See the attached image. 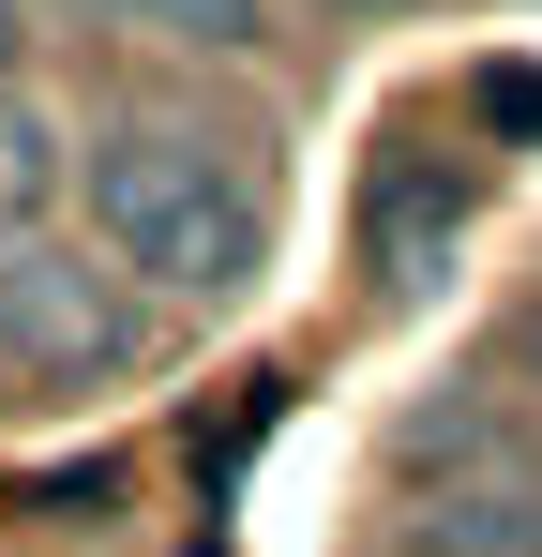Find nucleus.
<instances>
[{"instance_id":"nucleus-1","label":"nucleus","mask_w":542,"mask_h":557,"mask_svg":"<svg viewBox=\"0 0 542 557\" xmlns=\"http://www.w3.org/2000/svg\"><path fill=\"white\" fill-rule=\"evenodd\" d=\"M90 226H106V257L136 286H167V301H226V286L257 272V182L196 136V121H121V136H90Z\"/></svg>"},{"instance_id":"nucleus-2","label":"nucleus","mask_w":542,"mask_h":557,"mask_svg":"<svg viewBox=\"0 0 542 557\" xmlns=\"http://www.w3.org/2000/svg\"><path fill=\"white\" fill-rule=\"evenodd\" d=\"M0 347H46V362H106L121 347V317L90 301L61 257H0Z\"/></svg>"},{"instance_id":"nucleus-3","label":"nucleus","mask_w":542,"mask_h":557,"mask_svg":"<svg viewBox=\"0 0 542 557\" xmlns=\"http://www.w3.org/2000/svg\"><path fill=\"white\" fill-rule=\"evenodd\" d=\"M407 557H542V482H482V497H438Z\"/></svg>"},{"instance_id":"nucleus-4","label":"nucleus","mask_w":542,"mask_h":557,"mask_svg":"<svg viewBox=\"0 0 542 557\" xmlns=\"http://www.w3.org/2000/svg\"><path fill=\"white\" fill-rule=\"evenodd\" d=\"M422 226H467V182H452V166L377 182V272H392V286H422Z\"/></svg>"},{"instance_id":"nucleus-5","label":"nucleus","mask_w":542,"mask_h":557,"mask_svg":"<svg viewBox=\"0 0 542 557\" xmlns=\"http://www.w3.org/2000/svg\"><path fill=\"white\" fill-rule=\"evenodd\" d=\"M46 182H61L46 106H15V91H0V226H15V211H46Z\"/></svg>"},{"instance_id":"nucleus-6","label":"nucleus","mask_w":542,"mask_h":557,"mask_svg":"<svg viewBox=\"0 0 542 557\" xmlns=\"http://www.w3.org/2000/svg\"><path fill=\"white\" fill-rule=\"evenodd\" d=\"M121 15L167 46H257V0H121Z\"/></svg>"},{"instance_id":"nucleus-7","label":"nucleus","mask_w":542,"mask_h":557,"mask_svg":"<svg viewBox=\"0 0 542 557\" xmlns=\"http://www.w3.org/2000/svg\"><path fill=\"white\" fill-rule=\"evenodd\" d=\"M0 46H15V0H0Z\"/></svg>"}]
</instances>
